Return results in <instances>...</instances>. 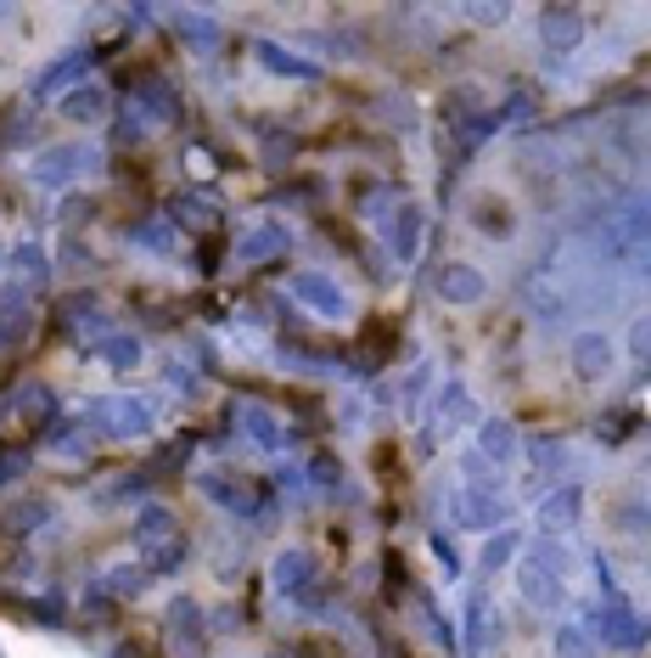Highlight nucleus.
<instances>
[{"label":"nucleus","mask_w":651,"mask_h":658,"mask_svg":"<svg viewBox=\"0 0 651 658\" xmlns=\"http://www.w3.org/2000/svg\"><path fill=\"white\" fill-rule=\"evenodd\" d=\"M214 214H220V209H214V203H197V198H174V203H169V220H174V225H197V231H208Z\"/></svg>","instance_id":"7c9ffc66"},{"label":"nucleus","mask_w":651,"mask_h":658,"mask_svg":"<svg viewBox=\"0 0 651 658\" xmlns=\"http://www.w3.org/2000/svg\"><path fill=\"white\" fill-rule=\"evenodd\" d=\"M629 355H634V361H651V315H640V321L629 326Z\"/></svg>","instance_id":"72a5a7b5"},{"label":"nucleus","mask_w":651,"mask_h":658,"mask_svg":"<svg viewBox=\"0 0 651 658\" xmlns=\"http://www.w3.org/2000/svg\"><path fill=\"white\" fill-rule=\"evenodd\" d=\"M12 271H18V287H45V282H51L45 249H34V242H23V249L12 254Z\"/></svg>","instance_id":"cd10ccee"},{"label":"nucleus","mask_w":651,"mask_h":658,"mask_svg":"<svg viewBox=\"0 0 651 658\" xmlns=\"http://www.w3.org/2000/svg\"><path fill=\"white\" fill-rule=\"evenodd\" d=\"M383 225H388V249H394V260L410 265V260L421 254V236H427V209L405 198V203H394V214H388Z\"/></svg>","instance_id":"1a4fd4ad"},{"label":"nucleus","mask_w":651,"mask_h":658,"mask_svg":"<svg viewBox=\"0 0 651 658\" xmlns=\"http://www.w3.org/2000/svg\"><path fill=\"white\" fill-rule=\"evenodd\" d=\"M539 40H545V51L568 57V51L584 45V18H579L573 7H545V12H539Z\"/></svg>","instance_id":"f8f14e48"},{"label":"nucleus","mask_w":651,"mask_h":658,"mask_svg":"<svg viewBox=\"0 0 651 658\" xmlns=\"http://www.w3.org/2000/svg\"><path fill=\"white\" fill-rule=\"evenodd\" d=\"M135 242H141V249H152V254H174V220H146V225H135Z\"/></svg>","instance_id":"2f4dec72"},{"label":"nucleus","mask_w":651,"mask_h":658,"mask_svg":"<svg viewBox=\"0 0 651 658\" xmlns=\"http://www.w3.org/2000/svg\"><path fill=\"white\" fill-rule=\"evenodd\" d=\"M236 428H242L258 451H282V423H275L264 405H253V399H247V405H236Z\"/></svg>","instance_id":"f3484780"},{"label":"nucleus","mask_w":651,"mask_h":658,"mask_svg":"<svg viewBox=\"0 0 651 658\" xmlns=\"http://www.w3.org/2000/svg\"><path fill=\"white\" fill-rule=\"evenodd\" d=\"M472 18L478 23H500V18H511V7H472Z\"/></svg>","instance_id":"c9c22d12"},{"label":"nucleus","mask_w":651,"mask_h":658,"mask_svg":"<svg viewBox=\"0 0 651 658\" xmlns=\"http://www.w3.org/2000/svg\"><path fill=\"white\" fill-rule=\"evenodd\" d=\"M96 355L113 366V372H135L141 366V338H130V333H108V338H96Z\"/></svg>","instance_id":"393cba45"},{"label":"nucleus","mask_w":651,"mask_h":658,"mask_svg":"<svg viewBox=\"0 0 651 658\" xmlns=\"http://www.w3.org/2000/svg\"><path fill=\"white\" fill-rule=\"evenodd\" d=\"M556 658H596V636L584 625H556Z\"/></svg>","instance_id":"c756f323"},{"label":"nucleus","mask_w":651,"mask_h":658,"mask_svg":"<svg viewBox=\"0 0 651 658\" xmlns=\"http://www.w3.org/2000/svg\"><path fill=\"white\" fill-rule=\"evenodd\" d=\"M29 321H34V315H29V293H23L18 282L0 287V333L23 344V338H29Z\"/></svg>","instance_id":"412c9836"},{"label":"nucleus","mask_w":651,"mask_h":658,"mask_svg":"<svg viewBox=\"0 0 651 658\" xmlns=\"http://www.w3.org/2000/svg\"><path fill=\"white\" fill-rule=\"evenodd\" d=\"M460 423H472V388L467 383H444L438 388V428H460Z\"/></svg>","instance_id":"4be33fe9"},{"label":"nucleus","mask_w":651,"mask_h":658,"mask_svg":"<svg viewBox=\"0 0 651 658\" xmlns=\"http://www.w3.org/2000/svg\"><path fill=\"white\" fill-rule=\"evenodd\" d=\"M258 62H264L269 73H287V79H321V62H304V57L282 51L275 40H258Z\"/></svg>","instance_id":"b1692460"},{"label":"nucleus","mask_w":651,"mask_h":658,"mask_svg":"<svg viewBox=\"0 0 651 658\" xmlns=\"http://www.w3.org/2000/svg\"><path fill=\"white\" fill-rule=\"evenodd\" d=\"M478 456H484L489 467H511V462L522 456L517 423H511V417H484V423H478Z\"/></svg>","instance_id":"9b49d317"},{"label":"nucleus","mask_w":651,"mask_h":658,"mask_svg":"<svg viewBox=\"0 0 651 658\" xmlns=\"http://www.w3.org/2000/svg\"><path fill=\"white\" fill-rule=\"evenodd\" d=\"M472 220H478L484 236H511V231H517V214H511V203H500V198H478V203H472Z\"/></svg>","instance_id":"a878e982"},{"label":"nucleus","mask_w":651,"mask_h":658,"mask_svg":"<svg viewBox=\"0 0 651 658\" xmlns=\"http://www.w3.org/2000/svg\"><path fill=\"white\" fill-rule=\"evenodd\" d=\"M568 361H573V377L579 383H607L612 366H618V350H612L607 333H579L573 350H568Z\"/></svg>","instance_id":"9d476101"},{"label":"nucleus","mask_w":651,"mask_h":658,"mask_svg":"<svg viewBox=\"0 0 651 658\" xmlns=\"http://www.w3.org/2000/svg\"><path fill=\"white\" fill-rule=\"evenodd\" d=\"M506 625H500V608L489 603V591H472L467 597V614H460V647H467V658H489L500 647Z\"/></svg>","instance_id":"20e7f679"},{"label":"nucleus","mask_w":651,"mask_h":658,"mask_svg":"<svg viewBox=\"0 0 651 658\" xmlns=\"http://www.w3.org/2000/svg\"><path fill=\"white\" fill-rule=\"evenodd\" d=\"M90 68V51H73V57H62V62H51L40 79H34V97H57V85H68V79H79Z\"/></svg>","instance_id":"bb28decb"},{"label":"nucleus","mask_w":651,"mask_h":658,"mask_svg":"<svg viewBox=\"0 0 651 658\" xmlns=\"http://www.w3.org/2000/svg\"><path fill=\"white\" fill-rule=\"evenodd\" d=\"M438 298L444 304H455V310H472V304H484L489 298V282H484V271L478 265H467V260H455V265H438Z\"/></svg>","instance_id":"6e6552de"},{"label":"nucleus","mask_w":651,"mask_h":658,"mask_svg":"<svg viewBox=\"0 0 651 658\" xmlns=\"http://www.w3.org/2000/svg\"><path fill=\"white\" fill-rule=\"evenodd\" d=\"M449 518L460 529H506V489L500 484H460L449 496Z\"/></svg>","instance_id":"7ed1b4c3"},{"label":"nucleus","mask_w":651,"mask_h":658,"mask_svg":"<svg viewBox=\"0 0 651 658\" xmlns=\"http://www.w3.org/2000/svg\"><path fill=\"white\" fill-rule=\"evenodd\" d=\"M29 473V451H12V456H0V484H12Z\"/></svg>","instance_id":"f704fd0d"},{"label":"nucleus","mask_w":651,"mask_h":658,"mask_svg":"<svg viewBox=\"0 0 651 658\" xmlns=\"http://www.w3.org/2000/svg\"><path fill=\"white\" fill-rule=\"evenodd\" d=\"M152 399L146 394H113L108 405H96V423L113 434V439H141L146 428H152Z\"/></svg>","instance_id":"39448f33"},{"label":"nucleus","mask_w":651,"mask_h":658,"mask_svg":"<svg viewBox=\"0 0 651 658\" xmlns=\"http://www.w3.org/2000/svg\"><path fill=\"white\" fill-rule=\"evenodd\" d=\"M146 586H152V568H146V563H124V568H108V574H102V591L119 597V603L146 597Z\"/></svg>","instance_id":"aec40b11"},{"label":"nucleus","mask_w":651,"mask_h":658,"mask_svg":"<svg viewBox=\"0 0 651 658\" xmlns=\"http://www.w3.org/2000/svg\"><path fill=\"white\" fill-rule=\"evenodd\" d=\"M269 580H275V591H304L309 580H315V557L304 551V546H282L275 551V563H269Z\"/></svg>","instance_id":"4468645a"},{"label":"nucleus","mask_w":651,"mask_h":658,"mask_svg":"<svg viewBox=\"0 0 651 658\" xmlns=\"http://www.w3.org/2000/svg\"><path fill=\"white\" fill-rule=\"evenodd\" d=\"M197 484H203V496H208V502H220V507H236V513H253V507H258L253 484H242V478H225V473H203Z\"/></svg>","instance_id":"6ab92c4d"},{"label":"nucleus","mask_w":651,"mask_h":658,"mask_svg":"<svg viewBox=\"0 0 651 658\" xmlns=\"http://www.w3.org/2000/svg\"><path fill=\"white\" fill-rule=\"evenodd\" d=\"M293 298L304 310H315L321 321H348V293L326 276V271H298L293 276Z\"/></svg>","instance_id":"423d86ee"},{"label":"nucleus","mask_w":651,"mask_h":658,"mask_svg":"<svg viewBox=\"0 0 651 658\" xmlns=\"http://www.w3.org/2000/svg\"><path fill=\"white\" fill-rule=\"evenodd\" d=\"M517 591L533 614H550V608H562L568 586H562V557H550V551H522L517 557Z\"/></svg>","instance_id":"f03ea898"},{"label":"nucleus","mask_w":651,"mask_h":658,"mask_svg":"<svg viewBox=\"0 0 651 658\" xmlns=\"http://www.w3.org/2000/svg\"><path fill=\"white\" fill-rule=\"evenodd\" d=\"M169 636H174L180 652H197L203 647V608L192 597H174L169 603Z\"/></svg>","instance_id":"2eb2a0df"},{"label":"nucleus","mask_w":651,"mask_h":658,"mask_svg":"<svg viewBox=\"0 0 651 658\" xmlns=\"http://www.w3.org/2000/svg\"><path fill=\"white\" fill-rule=\"evenodd\" d=\"M90 163H96V152H90V146L62 141V146H45V152L34 158V181H40L45 192H57V186H68L79 170H90Z\"/></svg>","instance_id":"0eeeda50"},{"label":"nucleus","mask_w":651,"mask_h":658,"mask_svg":"<svg viewBox=\"0 0 651 658\" xmlns=\"http://www.w3.org/2000/svg\"><path fill=\"white\" fill-rule=\"evenodd\" d=\"M522 557V529H495L489 540H484V551H478V574H500V568H511Z\"/></svg>","instance_id":"a211bd4d"},{"label":"nucleus","mask_w":651,"mask_h":658,"mask_svg":"<svg viewBox=\"0 0 651 658\" xmlns=\"http://www.w3.org/2000/svg\"><path fill=\"white\" fill-rule=\"evenodd\" d=\"M584 513V489L579 484H562V489H556V496L539 507V518H545V529H568L573 518Z\"/></svg>","instance_id":"5701e85b"},{"label":"nucleus","mask_w":651,"mask_h":658,"mask_svg":"<svg viewBox=\"0 0 651 658\" xmlns=\"http://www.w3.org/2000/svg\"><path fill=\"white\" fill-rule=\"evenodd\" d=\"M57 113H62L68 124H102V113H108V91H102V85H73V91L57 102Z\"/></svg>","instance_id":"dca6fc26"},{"label":"nucleus","mask_w":651,"mask_h":658,"mask_svg":"<svg viewBox=\"0 0 651 658\" xmlns=\"http://www.w3.org/2000/svg\"><path fill=\"white\" fill-rule=\"evenodd\" d=\"M40 524H51V502H29V507L7 513V529H12V535H29V529H40Z\"/></svg>","instance_id":"473e14b6"},{"label":"nucleus","mask_w":651,"mask_h":658,"mask_svg":"<svg viewBox=\"0 0 651 658\" xmlns=\"http://www.w3.org/2000/svg\"><path fill=\"white\" fill-rule=\"evenodd\" d=\"M282 254H287V225L282 220H264V225H253L236 242V260L242 265H264V260H282Z\"/></svg>","instance_id":"ddd939ff"},{"label":"nucleus","mask_w":651,"mask_h":658,"mask_svg":"<svg viewBox=\"0 0 651 658\" xmlns=\"http://www.w3.org/2000/svg\"><path fill=\"white\" fill-rule=\"evenodd\" d=\"M135 551H141V563L152 574H174L185 563V529H180V518L169 507H157V502L141 507V518H135Z\"/></svg>","instance_id":"f257e3e1"},{"label":"nucleus","mask_w":651,"mask_h":658,"mask_svg":"<svg viewBox=\"0 0 651 658\" xmlns=\"http://www.w3.org/2000/svg\"><path fill=\"white\" fill-rule=\"evenodd\" d=\"M18 411H23L29 423H45L51 411H57V394H51L45 383H34V377H29V383H18Z\"/></svg>","instance_id":"c85d7f7f"}]
</instances>
